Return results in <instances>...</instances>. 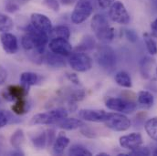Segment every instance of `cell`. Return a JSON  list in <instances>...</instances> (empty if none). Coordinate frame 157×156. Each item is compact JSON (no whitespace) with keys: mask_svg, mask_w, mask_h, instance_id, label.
I'll return each instance as SVG.
<instances>
[{"mask_svg":"<svg viewBox=\"0 0 157 156\" xmlns=\"http://www.w3.org/2000/svg\"><path fill=\"white\" fill-rule=\"evenodd\" d=\"M92 12L93 6L89 0H78L71 13V19L76 25L81 24L90 17Z\"/></svg>","mask_w":157,"mask_h":156,"instance_id":"cell-5","label":"cell"},{"mask_svg":"<svg viewBox=\"0 0 157 156\" xmlns=\"http://www.w3.org/2000/svg\"><path fill=\"white\" fill-rule=\"evenodd\" d=\"M66 77L68 78V79L71 82H73L74 84L78 85L79 84V79H78V76L75 74V73H67L66 74Z\"/></svg>","mask_w":157,"mask_h":156,"instance_id":"cell-38","label":"cell"},{"mask_svg":"<svg viewBox=\"0 0 157 156\" xmlns=\"http://www.w3.org/2000/svg\"><path fill=\"white\" fill-rule=\"evenodd\" d=\"M125 37L131 42H136L138 40V35L133 29H126L125 30Z\"/></svg>","mask_w":157,"mask_h":156,"instance_id":"cell-35","label":"cell"},{"mask_svg":"<svg viewBox=\"0 0 157 156\" xmlns=\"http://www.w3.org/2000/svg\"><path fill=\"white\" fill-rule=\"evenodd\" d=\"M95 46V40L91 36H86L84 37L81 42L79 43L76 48L77 51L84 52L87 50H90L94 48Z\"/></svg>","mask_w":157,"mask_h":156,"instance_id":"cell-27","label":"cell"},{"mask_svg":"<svg viewBox=\"0 0 157 156\" xmlns=\"http://www.w3.org/2000/svg\"><path fill=\"white\" fill-rule=\"evenodd\" d=\"M48 48L51 52L60 55L62 57H67L72 53V46L66 39H51L48 43Z\"/></svg>","mask_w":157,"mask_h":156,"instance_id":"cell-10","label":"cell"},{"mask_svg":"<svg viewBox=\"0 0 157 156\" xmlns=\"http://www.w3.org/2000/svg\"><path fill=\"white\" fill-rule=\"evenodd\" d=\"M39 76L38 74L34 73V72H30V71H26L21 73L20 75V82L21 84L26 87V88H29L31 86H34L36 84H38L39 82Z\"/></svg>","mask_w":157,"mask_h":156,"instance_id":"cell-19","label":"cell"},{"mask_svg":"<svg viewBox=\"0 0 157 156\" xmlns=\"http://www.w3.org/2000/svg\"><path fill=\"white\" fill-rule=\"evenodd\" d=\"M30 23L35 29L47 34H49L52 29V23L50 19L47 16L40 13H33L31 15Z\"/></svg>","mask_w":157,"mask_h":156,"instance_id":"cell-12","label":"cell"},{"mask_svg":"<svg viewBox=\"0 0 157 156\" xmlns=\"http://www.w3.org/2000/svg\"><path fill=\"white\" fill-rule=\"evenodd\" d=\"M113 2H114V0H98L100 7H101L102 9H106V8L110 7L113 4Z\"/></svg>","mask_w":157,"mask_h":156,"instance_id":"cell-36","label":"cell"},{"mask_svg":"<svg viewBox=\"0 0 157 156\" xmlns=\"http://www.w3.org/2000/svg\"><path fill=\"white\" fill-rule=\"evenodd\" d=\"M69 62L71 69L78 72L88 71L92 67V59L86 53L80 51H76L71 54Z\"/></svg>","mask_w":157,"mask_h":156,"instance_id":"cell-6","label":"cell"},{"mask_svg":"<svg viewBox=\"0 0 157 156\" xmlns=\"http://www.w3.org/2000/svg\"><path fill=\"white\" fill-rule=\"evenodd\" d=\"M106 107L109 110L121 112L132 113L136 109V104L132 101H126L121 98H109L106 101Z\"/></svg>","mask_w":157,"mask_h":156,"instance_id":"cell-8","label":"cell"},{"mask_svg":"<svg viewBox=\"0 0 157 156\" xmlns=\"http://www.w3.org/2000/svg\"><path fill=\"white\" fill-rule=\"evenodd\" d=\"M48 37L51 39H69L71 37V30L68 27L66 26H57L55 28H52L50 30Z\"/></svg>","mask_w":157,"mask_h":156,"instance_id":"cell-22","label":"cell"},{"mask_svg":"<svg viewBox=\"0 0 157 156\" xmlns=\"http://www.w3.org/2000/svg\"><path fill=\"white\" fill-rule=\"evenodd\" d=\"M144 129L150 138L157 141V117L149 119L144 125Z\"/></svg>","mask_w":157,"mask_h":156,"instance_id":"cell-25","label":"cell"},{"mask_svg":"<svg viewBox=\"0 0 157 156\" xmlns=\"http://www.w3.org/2000/svg\"><path fill=\"white\" fill-rule=\"evenodd\" d=\"M9 155H17V156H20V155H24V153L20 151V149H15L14 151L10 152L8 154Z\"/></svg>","mask_w":157,"mask_h":156,"instance_id":"cell-41","label":"cell"},{"mask_svg":"<svg viewBox=\"0 0 157 156\" xmlns=\"http://www.w3.org/2000/svg\"><path fill=\"white\" fill-rule=\"evenodd\" d=\"M74 1H75V0H60L61 4H63V5H71V4H72Z\"/></svg>","mask_w":157,"mask_h":156,"instance_id":"cell-42","label":"cell"},{"mask_svg":"<svg viewBox=\"0 0 157 156\" xmlns=\"http://www.w3.org/2000/svg\"><path fill=\"white\" fill-rule=\"evenodd\" d=\"M0 40L4 51L7 54H15L18 50V41L15 35L4 32L0 36Z\"/></svg>","mask_w":157,"mask_h":156,"instance_id":"cell-15","label":"cell"},{"mask_svg":"<svg viewBox=\"0 0 157 156\" xmlns=\"http://www.w3.org/2000/svg\"><path fill=\"white\" fill-rule=\"evenodd\" d=\"M28 95V88L24 86L10 85L3 92V97L7 101H17L20 99H25Z\"/></svg>","mask_w":157,"mask_h":156,"instance_id":"cell-13","label":"cell"},{"mask_svg":"<svg viewBox=\"0 0 157 156\" xmlns=\"http://www.w3.org/2000/svg\"><path fill=\"white\" fill-rule=\"evenodd\" d=\"M68 117V112L64 108H56L47 112L38 113L30 120L31 125H51L57 124L62 119Z\"/></svg>","mask_w":157,"mask_h":156,"instance_id":"cell-3","label":"cell"},{"mask_svg":"<svg viewBox=\"0 0 157 156\" xmlns=\"http://www.w3.org/2000/svg\"><path fill=\"white\" fill-rule=\"evenodd\" d=\"M110 115L111 112H106L103 110L83 109L78 112V117L90 122H105Z\"/></svg>","mask_w":157,"mask_h":156,"instance_id":"cell-11","label":"cell"},{"mask_svg":"<svg viewBox=\"0 0 157 156\" xmlns=\"http://www.w3.org/2000/svg\"><path fill=\"white\" fill-rule=\"evenodd\" d=\"M43 59L50 67L60 68V67H63L65 65V61L63 59V57L60 55H58L56 53H53V52L48 53Z\"/></svg>","mask_w":157,"mask_h":156,"instance_id":"cell-20","label":"cell"},{"mask_svg":"<svg viewBox=\"0 0 157 156\" xmlns=\"http://www.w3.org/2000/svg\"><path fill=\"white\" fill-rule=\"evenodd\" d=\"M80 132H81L83 135H85L86 137H89V138H93V137L96 136V135L94 134L93 131H92L91 129H90V128H84V129H82V130L80 131Z\"/></svg>","mask_w":157,"mask_h":156,"instance_id":"cell-37","label":"cell"},{"mask_svg":"<svg viewBox=\"0 0 157 156\" xmlns=\"http://www.w3.org/2000/svg\"><path fill=\"white\" fill-rule=\"evenodd\" d=\"M115 81L119 86L123 87V88H132V78L130 75L125 72V71H119L115 74Z\"/></svg>","mask_w":157,"mask_h":156,"instance_id":"cell-24","label":"cell"},{"mask_svg":"<svg viewBox=\"0 0 157 156\" xmlns=\"http://www.w3.org/2000/svg\"><path fill=\"white\" fill-rule=\"evenodd\" d=\"M12 111L17 115H23L28 112V102L26 99H20L16 101V103L12 106Z\"/></svg>","mask_w":157,"mask_h":156,"instance_id":"cell-26","label":"cell"},{"mask_svg":"<svg viewBox=\"0 0 157 156\" xmlns=\"http://www.w3.org/2000/svg\"><path fill=\"white\" fill-rule=\"evenodd\" d=\"M128 155H138V156H147L150 155V151L146 147H138L132 151H131Z\"/></svg>","mask_w":157,"mask_h":156,"instance_id":"cell-32","label":"cell"},{"mask_svg":"<svg viewBox=\"0 0 157 156\" xmlns=\"http://www.w3.org/2000/svg\"><path fill=\"white\" fill-rule=\"evenodd\" d=\"M48 38V34L39 31L30 24L27 27L26 34L22 37L21 45L26 51H35L39 55H43Z\"/></svg>","mask_w":157,"mask_h":156,"instance_id":"cell-1","label":"cell"},{"mask_svg":"<svg viewBox=\"0 0 157 156\" xmlns=\"http://www.w3.org/2000/svg\"><path fill=\"white\" fill-rule=\"evenodd\" d=\"M69 155L72 156H90L91 153L80 144H74L69 150Z\"/></svg>","mask_w":157,"mask_h":156,"instance_id":"cell-30","label":"cell"},{"mask_svg":"<svg viewBox=\"0 0 157 156\" xmlns=\"http://www.w3.org/2000/svg\"><path fill=\"white\" fill-rule=\"evenodd\" d=\"M43 4L50 8L51 10L58 12L59 10V0H43Z\"/></svg>","mask_w":157,"mask_h":156,"instance_id":"cell-33","label":"cell"},{"mask_svg":"<svg viewBox=\"0 0 157 156\" xmlns=\"http://www.w3.org/2000/svg\"><path fill=\"white\" fill-rule=\"evenodd\" d=\"M91 29L96 38L101 42L107 43L114 39L115 30L109 25L108 19L101 14L95 15L91 19Z\"/></svg>","mask_w":157,"mask_h":156,"instance_id":"cell-2","label":"cell"},{"mask_svg":"<svg viewBox=\"0 0 157 156\" xmlns=\"http://www.w3.org/2000/svg\"><path fill=\"white\" fill-rule=\"evenodd\" d=\"M155 72H156V76H157V68H156V70H155Z\"/></svg>","mask_w":157,"mask_h":156,"instance_id":"cell-45","label":"cell"},{"mask_svg":"<svg viewBox=\"0 0 157 156\" xmlns=\"http://www.w3.org/2000/svg\"><path fill=\"white\" fill-rule=\"evenodd\" d=\"M25 141V134L22 129H17L10 137V144L15 149H19Z\"/></svg>","mask_w":157,"mask_h":156,"instance_id":"cell-23","label":"cell"},{"mask_svg":"<svg viewBox=\"0 0 157 156\" xmlns=\"http://www.w3.org/2000/svg\"><path fill=\"white\" fill-rule=\"evenodd\" d=\"M119 143L122 148H124L126 150L132 151V150H134V149H136L142 145L143 137L138 132H132L131 134L121 136L120 138Z\"/></svg>","mask_w":157,"mask_h":156,"instance_id":"cell-14","label":"cell"},{"mask_svg":"<svg viewBox=\"0 0 157 156\" xmlns=\"http://www.w3.org/2000/svg\"><path fill=\"white\" fill-rule=\"evenodd\" d=\"M57 125L66 131H72V130H76L78 128H81L82 126H84V122L81 120L75 119V118H64L61 120H59Z\"/></svg>","mask_w":157,"mask_h":156,"instance_id":"cell-17","label":"cell"},{"mask_svg":"<svg viewBox=\"0 0 157 156\" xmlns=\"http://www.w3.org/2000/svg\"><path fill=\"white\" fill-rule=\"evenodd\" d=\"M70 139L63 133L60 132L58 137L55 139L54 143H53V153L55 154H62L65 151V149L69 146L70 144Z\"/></svg>","mask_w":157,"mask_h":156,"instance_id":"cell-16","label":"cell"},{"mask_svg":"<svg viewBox=\"0 0 157 156\" xmlns=\"http://www.w3.org/2000/svg\"><path fill=\"white\" fill-rule=\"evenodd\" d=\"M151 29H152V36L157 39V18L152 22Z\"/></svg>","mask_w":157,"mask_h":156,"instance_id":"cell-39","label":"cell"},{"mask_svg":"<svg viewBox=\"0 0 157 156\" xmlns=\"http://www.w3.org/2000/svg\"><path fill=\"white\" fill-rule=\"evenodd\" d=\"M154 155L157 156V149L155 150V152H154Z\"/></svg>","mask_w":157,"mask_h":156,"instance_id":"cell-44","label":"cell"},{"mask_svg":"<svg viewBox=\"0 0 157 156\" xmlns=\"http://www.w3.org/2000/svg\"><path fill=\"white\" fill-rule=\"evenodd\" d=\"M30 141L37 149H44L46 146H48V133L46 131H37L30 135Z\"/></svg>","mask_w":157,"mask_h":156,"instance_id":"cell-18","label":"cell"},{"mask_svg":"<svg viewBox=\"0 0 157 156\" xmlns=\"http://www.w3.org/2000/svg\"><path fill=\"white\" fill-rule=\"evenodd\" d=\"M14 27L13 20L6 15L0 13V32H8Z\"/></svg>","mask_w":157,"mask_h":156,"instance_id":"cell-28","label":"cell"},{"mask_svg":"<svg viewBox=\"0 0 157 156\" xmlns=\"http://www.w3.org/2000/svg\"><path fill=\"white\" fill-rule=\"evenodd\" d=\"M138 102L142 107L145 109H150L155 103V97L151 92L142 90L138 93Z\"/></svg>","mask_w":157,"mask_h":156,"instance_id":"cell-21","label":"cell"},{"mask_svg":"<svg viewBox=\"0 0 157 156\" xmlns=\"http://www.w3.org/2000/svg\"><path fill=\"white\" fill-rule=\"evenodd\" d=\"M6 71L0 66V85L3 84L6 80Z\"/></svg>","mask_w":157,"mask_h":156,"instance_id":"cell-40","label":"cell"},{"mask_svg":"<svg viewBox=\"0 0 157 156\" xmlns=\"http://www.w3.org/2000/svg\"><path fill=\"white\" fill-rule=\"evenodd\" d=\"M97 155H99V156H107V155H109L108 154H105V153H100V154H98Z\"/></svg>","mask_w":157,"mask_h":156,"instance_id":"cell-43","label":"cell"},{"mask_svg":"<svg viewBox=\"0 0 157 156\" xmlns=\"http://www.w3.org/2000/svg\"><path fill=\"white\" fill-rule=\"evenodd\" d=\"M154 64H155V59L150 58H144L141 61V73L143 74L144 77L145 78L149 77Z\"/></svg>","mask_w":157,"mask_h":156,"instance_id":"cell-29","label":"cell"},{"mask_svg":"<svg viewBox=\"0 0 157 156\" xmlns=\"http://www.w3.org/2000/svg\"><path fill=\"white\" fill-rule=\"evenodd\" d=\"M144 42H145L147 51L151 55L157 54V43L155 42V40L153 39V37L150 36L148 33H145V34H144Z\"/></svg>","mask_w":157,"mask_h":156,"instance_id":"cell-31","label":"cell"},{"mask_svg":"<svg viewBox=\"0 0 157 156\" xmlns=\"http://www.w3.org/2000/svg\"><path fill=\"white\" fill-rule=\"evenodd\" d=\"M109 16L113 22L121 25H127L130 23L131 20L127 9L125 8L124 5L120 1L113 2V4L110 6Z\"/></svg>","mask_w":157,"mask_h":156,"instance_id":"cell-7","label":"cell"},{"mask_svg":"<svg viewBox=\"0 0 157 156\" xmlns=\"http://www.w3.org/2000/svg\"><path fill=\"white\" fill-rule=\"evenodd\" d=\"M105 125L115 131H125L131 127V120L121 113H111L109 119L104 122Z\"/></svg>","mask_w":157,"mask_h":156,"instance_id":"cell-9","label":"cell"},{"mask_svg":"<svg viewBox=\"0 0 157 156\" xmlns=\"http://www.w3.org/2000/svg\"><path fill=\"white\" fill-rule=\"evenodd\" d=\"M11 119H12V116L8 112H0V129L7 125L9 121L11 120Z\"/></svg>","mask_w":157,"mask_h":156,"instance_id":"cell-34","label":"cell"},{"mask_svg":"<svg viewBox=\"0 0 157 156\" xmlns=\"http://www.w3.org/2000/svg\"><path fill=\"white\" fill-rule=\"evenodd\" d=\"M95 59L99 66L104 70H110L116 66V53L110 46L103 45L99 47L95 54Z\"/></svg>","mask_w":157,"mask_h":156,"instance_id":"cell-4","label":"cell"}]
</instances>
